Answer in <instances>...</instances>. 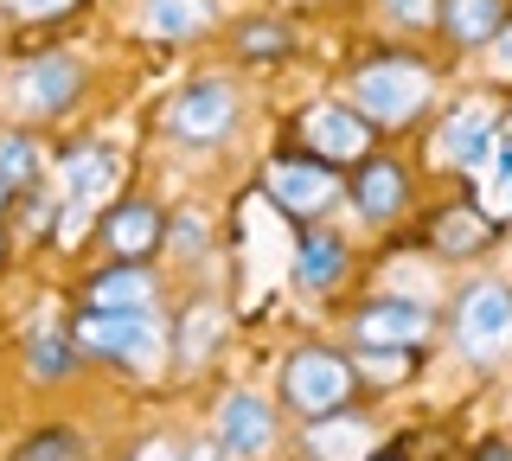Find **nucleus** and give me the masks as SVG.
<instances>
[{
  "label": "nucleus",
  "mask_w": 512,
  "mask_h": 461,
  "mask_svg": "<svg viewBox=\"0 0 512 461\" xmlns=\"http://www.w3.org/2000/svg\"><path fill=\"white\" fill-rule=\"evenodd\" d=\"M429 90H436V77H429L423 58H372L346 77V103L372 129H404L410 116H423Z\"/></svg>",
  "instance_id": "obj_1"
},
{
  "label": "nucleus",
  "mask_w": 512,
  "mask_h": 461,
  "mask_svg": "<svg viewBox=\"0 0 512 461\" xmlns=\"http://www.w3.org/2000/svg\"><path fill=\"white\" fill-rule=\"evenodd\" d=\"M282 410H295L301 423H320V417H340L359 391V372L352 359H340L333 346H295L282 359Z\"/></svg>",
  "instance_id": "obj_2"
},
{
  "label": "nucleus",
  "mask_w": 512,
  "mask_h": 461,
  "mask_svg": "<svg viewBox=\"0 0 512 461\" xmlns=\"http://www.w3.org/2000/svg\"><path fill=\"white\" fill-rule=\"evenodd\" d=\"M71 340H77V353L116 359V365H128V372H154L160 346H167V327L154 321V308L148 314H103V308H90L84 321L71 327Z\"/></svg>",
  "instance_id": "obj_3"
},
{
  "label": "nucleus",
  "mask_w": 512,
  "mask_h": 461,
  "mask_svg": "<svg viewBox=\"0 0 512 461\" xmlns=\"http://www.w3.org/2000/svg\"><path fill=\"white\" fill-rule=\"evenodd\" d=\"M455 353L474 365H493L500 353H512V289L500 276L468 282V295L455 301Z\"/></svg>",
  "instance_id": "obj_4"
},
{
  "label": "nucleus",
  "mask_w": 512,
  "mask_h": 461,
  "mask_svg": "<svg viewBox=\"0 0 512 461\" xmlns=\"http://www.w3.org/2000/svg\"><path fill=\"white\" fill-rule=\"evenodd\" d=\"M237 129V90L224 77H199L167 103V135L173 141H224Z\"/></svg>",
  "instance_id": "obj_5"
},
{
  "label": "nucleus",
  "mask_w": 512,
  "mask_h": 461,
  "mask_svg": "<svg viewBox=\"0 0 512 461\" xmlns=\"http://www.w3.org/2000/svg\"><path fill=\"white\" fill-rule=\"evenodd\" d=\"M212 442L231 461H256L276 442V404L256 391H224L218 410H212Z\"/></svg>",
  "instance_id": "obj_6"
},
{
  "label": "nucleus",
  "mask_w": 512,
  "mask_h": 461,
  "mask_svg": "<svg viewBox=\"0 0 512 461\" xmlns=\"http://www.w3.org/2000/svg\"><path fill=\"white\" fill-rule=\"evenodd\" d=\"M429 333V308L410 295H384V301H365L352 314V340L372 346V353H416Z\"/></svg>",
  "instance_id": "obj_7"
},
{
  "label": "nucleus",
  "mask_w": 512,
  "mask_h": 461,
  "mask_svg": "<svg viewBox=\"0 0 512 461\" xmlns=\"http://www.w3.org/2000/svg\"><path fill=\"white\" fill-rule=\"evenodd\" d=\"M340 193L346 186H340V173H333L327 161H276L269 167V199H276L282 212H295V218L327 212Z\"/></svg>",
  "instance_id": "obj_8"
},
{
  "label": "nucleus",
  "mask_w": 512,
  "mask_h": 461,
  "mask_svg": "<svg viewBox=\"0 0 512 461\" xmlns=\"http://www.w3.org/2000/svg\"><path fill=\"white\" fill-rule=\"evenodd\" d=\"M346 199L359 205L365 225H391V218L410 205V173L397 167L391 154H365L359 173H352V186H346Z\"/></svg>",
  "instance_id": "obj_9"
},
{
  "label": "nucleus",
  "mask_w": 512,
  "mask_h": 461,
  "mask_svg": "<svg viewBox=\"0 0 512 461\" xmlns=\"http://www.w3.org/2000/svg\"><path fill=\"white\" fill-rule=\"evenodd\" d=\"M103 244L116 250V263H141L167 244V212L154 199H122L116 212L103 218Z\"/></svg>",
  "instance_id": "obj_10"
},
{
  "label": "nucleus",
  "mask_w": 512,
  "mask_h": 461,
  "mask_svg": "<svg viewBox=\"0 0 512 461\" xmlns=\"http://www.w3.org/2000/svg\"><path fill=\"white\" fill-rule=\"evenodd\" d=\"M301 135H308L327 161H365V141H372L378 129L352 103H314L308 116H301Z\"/></svg>",
  "instance_id": "obj_11"
},
{
  "label": "nucleus",
  "mask_w": 512,
  "mask_h": 461,
  "mask_svg": "<svg viewBox=\"0 0 512 461\" xmlns=\"http://www.w3.org/2000/svg\"><path fill=\"white\" fill-rule=\"evenodd\" d=\"M77 90H84V71H77V58H32V65L20 71V103L32 109V116H64V109L77 103Z\"/></svg>",
  "instance_id": "obj_12"
},
{
  "label": "nucleus",
  "mask_w": 512,
  "mask_h": 461,
  "mask_svg": "<svg viewBox=\"0 0 512 461\" xmlns=\"http://www.w3.org/2000/svg\"><path fill=\"white\" fill-rule=\"evenodd\" d=\"M154 295H160V282L141 263H109L90 276V308H103V314H148Z\"/></svg>",
  "instance_id": "obj_13"
},
{
  "label": "nucleus",
  "mask_w": 512,
  "mask_h": 461,
  "mask_svg": "<svg viewBox=\"0 0 512 461\" xmlns=\"http://www.w3.org/2000/svg\"><path fill=\"white\" fill-rule=\"evenodd\" d=\"M346 263H352L346 237H333V231H301V244H295V282H301V289L327 295L333 282H346Z\"/></svg>",
  "instance_id": "obj_14"
},
{
  "label": "nucleus",
  "mask_w": 512,
  "mask_h": 461,
  "mask_svg": "<svg viewBox=\"0 0 512 461\" xmlns=\"http://www.w3.org/2000/svg\"><path fill=\"white\" fill-rule=\"evenodd\" d=\"M64 186H71V205L77 212H96V205L109 199V186H116V154L84 141V148L64 161Z\"/></svg>",
  "instance_id": "obj_15"
},
{
  "label": "nucleus",
  "mask_w": 512,
  "mask_h": 461,
  "mask_svg": "<svg viewBox=\"0 0 512 461\" xmlns=\"http://www.w3.org/2000/svg\"><path fill=\"white\" fill-rule=\"evenodd\" d=\"M436 26L455 45H493L500 26H506V0H442Z\"/></svg>",
  "instance_id": "obj_16"
},
{
  "label": "nucleus",
  "mask_w": 512,
  "mask_h": 461,
  "mask_svg": "<svg viewBox=\"0 0 512 461\" xmlns=\"http://www.w3.org/2000/svg\"><path fill=\"white\" fill-rule=\"evenodd\" d=\"M365 442H372V423L352 417V410L308 423V455H314V461H359V455H365Z\"/></svg>",
  "instance_id": "obj_17"
},
{
  "label": "nucleus",
  "mask_w": 512,
  "mask_h": 461,
  "mask_svg": "<svg viewBox=\"0 0 512 461\" xmlns=\"http://www.w3.org/2000/svg\"><path fill=\"white\" fill-rule=\"evenodd\" d=\"M141 26L154 39H192L212 26V0H148L141 7Z\"/></svg>",
  "instance_id": "obj_18"
},
{
  "label": "nucleus",
  "mask_w": 512,
  "mask_h": 461,
  "mask_svg": "<svg viewBox=\"0 0 512 461\" xmlns=\"http://www.w3.org/2000/svg\"><path fill=\"white\" fill-rule=\"evenodd\" d=\"M442 148H448V161H461V167H480L487 161V148H493V109H461L455 122H448V135H442Z\"/></svg>",
  "instance_id": "obj_19"
},
{
  "label": "nucleus",
  "mask_w": 512,
  "mask_h": 461,
  "mask_svg": "<svg viewBox=\"0 0 512 461\" xmlns=\"http://www.w3.org/2000/svg\"><path fill=\"white\" fill-rule=\"evenodd\" d=\"M218 327L224 321H218L212 301H192L186 321H180V372H199V365L218 353Z\"/></svg>",
  "instance_id": "obj_20"
},
{
  "label": "nucleus",
  "mask_w": 512,
  "mask_h": 461,
  "mask_svg": "<svg viewBox=\"0 0 512 461\" xmlns=\"http://www.w3.org/2000/svg\"><path fill=\"white\" fill-rule=\"evenodd\" d=\"M26 365L32 378H71L77 372V340L71 333H26Z\"/></svg>",
  "instance_id": "obj_21"
},
{
  "label": "nucleus",
  "mask_w": 512,
  "mask_h": 461,
  "mask_svg": "<svg viewBox=\"0 0 512 461\" xmlns=\"http://www.w3.org/2000/svg\"><path fill=\"white\" fill-rule=\"evenodd\" d=\"M13 461H90V449L71 423H52V429H32L20 449H13Z\"/></svg>",
  "instance_id": "obj_22"
},
{
  "label": "nucleus",
  "mask_w": 512,
  "mask_h": 461,
  "mask_svg": "<svg viewBox=\"0 0 512 461\" xmlns=\"http://www.w3.org/2000/svg\"><path fill=\"white\" fill-rule=\"evenodd\" d=\"M487 218L480 212H442L436 218V250H455V257H474V250H487Z\"/></svg>",
  "instance_id": "obj_23"
},
{
  "label": "nucleus",
  "mask_w": 512,
  "mask_h": 461,
  "mask_svg": "<svg viewBox=\"0 0 512 461\" xmlns=\"http://www.w3.org/2000/svg\"><path fill=\"white\" fill-rule=\"evenodd\" d=\"M0 180H7L13 193L39 180V141H32V135H20V129L0 135Z\"/></svg>",
  "instance_id": "obj_24"
},
{
  "label": "nucleus",
  "mask_w": 512,
  "mask_h": 461,
  "mask_svg": "<svg viewBox=\"0 0 512 461\" xmlns=\"http://www.w3.org/2000/svg\"><path fill=\"white\" fill-rule=\"evenodd\" d=\"M237 52L244 58H276V52H288V33L276 20H250L244 33H237Z\"/></svg>",
  "instance_id": "obj_25"
},
{
  "label": "nucleus",
  "mask_w": 512,
  "mask_h": 461,
  "mask_svg": "<svg viewBox=\"0 0 512 461\" xmlns=\"http://www.w3.org/2000/svg\"><path fill=\"white\" fill-rule=\"evenodd\" d=\"M167 250H173V257H199V250H205V218L199 212L167 218Z\"/></svg>",
  "instance_id": "obj_26"
},
{
  "label": "nucleus",
  "mask_w": 512,
  "mask_h": 461,
  "mask_svg": "<svg viewBox=\"0 0 512 461\" xmlns=\"http://www.w3.org/2000/svg\"><path fill=\"white\" fill-rule=\"evenodd\" d=\"M384 7H391V20H397V26H436L442 0H384Z\"/></svg>",
  "instance_id": "obj_27"
},
{
  "label": "nucleus",
  "mask_w": 512,
  "mask_h": 461,
  "mask_svg": "<svg viewBox=\"0 0 512 461\" xmlns=\"http://www.w3.org/2000/svg\"><path fill=\"white\" fill-rule=\"evenodd\" d=\"M487 58H493V71H500V77H512V20L500 26V39L487 45Z\"/></svg>",
  "instance_id": "obj_28"
},
{
  "label": "nucleus",
  "mask_w": 512,
  "mask_h": 461,
  "mask_svg": "<svg viewBox=\"0 0 512 461\" xmlns=\"http://www.w3.org/2000/svg\"><path fill=\"white\" fill-rule=\"evenodd\" d=\"M135 461H180V442H167V436H148L135 449Z\"/></svg>",
  "instance_id": "obj_29"
},
{
  "label": "nucleus",
  "mask_w": 512,
  "mask_h": 461,
  "mask_svg": "<svg viewBox=\"0 0 512 461\" xmlns=\"http://www.w3.org/2000/svg\"><path fill=\"white\" fill-rule=\"evenodd\" d=\"M180 461H231V455H224L212 436H199V442H192V449H180Z\"/></svg>",
  "instance_id": "obj_30"
},
{
  "label": "nucleus",
  "mask_w": 512,
  "mask_h": 461,
  "mask_svg": "<svg viewBox=\"0 0 512 461\" xmlns=\"http://www.w3.org/2000/svg\"><path fill=\"white\" fill-rule=\"evenodd\" d=\"M7 7H13V13H26V20H45V13H58L64 0H7Z\"/></svg>",
  "instance_id": "obj_31"
},
{
  "label": "nucleus",
  "mask_w": 512,
  "mask_h": 461,
  "mask_svg": "<svg viewBox=\"0 0 512 461\" xmlns=\"http://www.w3.org/2000/svg\"><path fill=\"white\" fill-rule=\"evenodd\" d=\"M7 205H13V186H7V180H0V218H7Z\"/></svg>",
  "instance_id": "obj_32"
},
{
  "label": "nucleus",
  "mask_w": 512,
  "mask_h": 461,
  "mask_svg": "<svg viewBox=\"0 0 512 461\" xmlns=\"http://www.w3.org/2000/svg\"><path fill=\"white\" fill-rule=\"evenodd\" d=\"M0 257H7V237H0Z\"/></svg>",
  "instance_id": "obj_33"
}]
</instances>
